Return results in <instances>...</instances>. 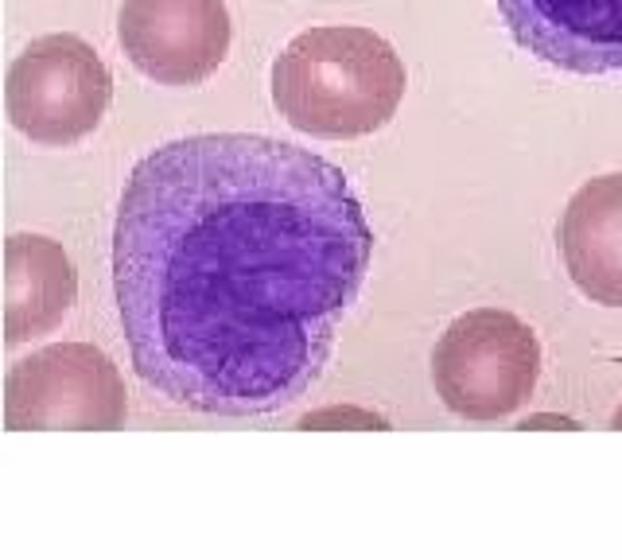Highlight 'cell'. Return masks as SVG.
Listing matches in <instances>:
<instances>
[{
	"mask_svg": "<svg viewBox=\"0 0 622 560\" xmlns=\"http://www.w3.org/2000/svg\"><path fill=\"white\" fill-rule=\"evenodd\" d=\"M517 47L568 74L622 70V0H498Z\"/></svg>",
	"mask_w": 622,
	"mask_h": 560,
	"instance_id": "52a82bcc",
	"label": "cell"
},
{
	"mask_svg": "<svg viewBox=\"0 0 622 560\" xmlns=\"http://www.w3.org/2000/svg\"><path fill=\"white\" fill-rule=\"evenodd\" d=\"M79 300V272L59 242L12 234L4 242V347L51 335Z\"/></svg>",
	"mask_w": 622,
	"mask_h": 560,
	"instance_id": "ba28073f",
	"label": "cell"
},
{
	"mask_svg": "<svg viewBox=\"0 0 622 560\" xmlns=\"http://www.w3.org/2000/svg\"><path fill=\"white\" fill-rule=\"evenodd\" d=\"M614 429H622V405H619V412H614V420H611Z\"/></svg>",
	"mask_w": 622,
	"mask_h": 560,
	"instance_id": "30bf717a",
	"label": "cell"
},
{
	"mask_svg": "<svg viewBox=\"0 0 622 560\" xmlns=\"http://www.w3.org/2000/svg\"><path fill=\"white\" fill-rule=\"evenodd\" d=\"M226 0H125L117 39L132 67L160 86H199L226 62Z\"/></svg>",
	"mask_w": 622,
	"mask_h": 560,
	"instance_id": "8992f818",
	"label": "cell"
},
{
	"mask_svg": "<svg viewBox=\"0 0 622 560\" xmlns=\"http://www.w3.org/2000/svg\"><path fill=\"white\" fill-rule=\"evenodd\" d=\"M374 230L331 160L257 132H199L132 167L114 296L132 366L179 409L265 417L319 382Z\"/></svg>",
	"mask_w": 622,
	"mask_h": 560,
	"instance_id": "6da1fadb",
	"label": "cell"
},
{
	"mask_svg": "<svg viewBox=\"0 0 622 560\" xmlns=\"http://www.w3.org/2000/svg\"><path fill=\"white\" fill-rule=\"evenodd\" d=\"M114 102V79L102 55L79 35L55 32L32 39L9 67L4 105L20 137L62 149L102 125Z\"/></svg>",
	"mask_w": 622,
	"mask_h": 560,
	"instance_id": "5b68a950",
	"label": "cell"
},
{
	"mask_svg": "<svg viewBox=\"0 0 622 560\" xmlns=\"http://www.w3.org/2000/svg\"><path fill=\"white\" fill-rule=\"evenodd\" d=\"M541 342L514 312L479 307L459 315L432 350V382L456 417L498 420L533 397Z\"/></svg>",
	"mask_w": 622,
	"mask_h": 560,
	"instance_id": "3957f363",
	"label": "cell"
},
{
	"mask_svg": "<svg viewBox=\"0 0 622 560\" xmlns=\"http://www.w3.org/2000/svg\"><path fill=\"white\" fill-rule=\"evenodd\" d=\"M556 245L587 300L622 307V172L599 175L572 195Z\"/></svg>",
	"mask_w": 622,
	"mask_h": 560,
	"instance_id": "9c48e42d",
	"label": "cell"
},
{
	"mask_svg": "<svg viewBox=\"0 0 622 560\" xmlns=\"http://www.w3.org/2000/svg\"><path fill=\"white\" fill-rule=\"evenodd\" d=\"M125 417V377L94 342H51L4 377V424L12 432H117Z\"/></svg>",
	"mask_w": 622,
	"mask_h": 560,
	"instance_id": "277c9868",
	"label": "cell"
},
{
	"mask_svg": "<svg viewBox=\"0 0 622 560\" xmlns=\"http://www.w3.org/2000/svg\"><path fill=\"white\" fill-rule=\"evenodd\" d=\"M401 97V55L369 27H312L272 62L281 117L319 140L369 137L394 121Z\"/></svg>",
	"mask_w": 622,
	"mask_h": 560,
	"instance_id": "7a4b0ae2",
	"label": "cell"
}]
</instances>
